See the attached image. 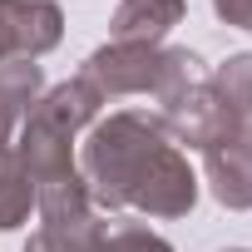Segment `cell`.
I'll return each instance as SVG.
<instances>
[{
  "label": "cell",
  "instance_id": "cell-1",
  "mask_svg": "<svg viewBox=\"0 0 252 252\" xmlns=\"http://www.w3.org/2000/svg\"><path fill=\"white\" fill-rule=\"evenodd\" d=\"M79 178L99 208H144L154 218H183L198 203V178L173 149L163 119L139 109L94 124L79 154Z\"/></svg>",
  "mask_w": 252,
  "mask_h": 252
},
{
  "label": "cell",
  "instance_id": "cell-2",
  "mask_svg": "<svg viewBox=\"0 0 252 252\" xmlns=\"http://www.w3.org/2000/svg\"><path fill=\"white\" fill-rule=\"evenodd\" d=\"M104 99L114 94H158L173 104L188 84H198V55L193 50H158V45H104L79 69Z\"/></svg>",
  "mask_w": 252,
  "mask_h": 252
},
{
  "label": "cell",
  "instance_id": "cell-3",
  "mask_svg": "<svg viewBox=\"0 0 252 252\" xmlns=\"http://www.w3.org/2000/svg\"><path fill=\"white\" fill-rule=\"evenodd\" d=\"M64 35V15L55 0H0V64L40 60Z\"/></svg>",
  "mask_w": 252,
  "mask_h": 252
},
{
  "label": "cell",
  "instance_id": "cell-4",
  "mask_svg": "<svg viewBox=\"0 0 252 252\" xmlns=\"http://www.w3.org/2000/svg\"><path fill=\"white\" fill-rule=\"evenodd\" d=\"M208 178L222 208H252V124H237L222 144L208 149Z\"/></svg>",
  "mask_w": 252,
  "mask_h": 252
},
{
  "label": "cell",
  "instance_id": "cell-5",
  "mask_svg": "<svg viewBox=\"0 0 252 252\" xmlns=\"http://www.w3.org/2000/svg\"><path fill=\"white\" fill-rule=\"evenodd\" d=\"M178 20H183V0H119L109 30L119 45H158Z\"/></svg>",
  "mask_w": 252,
  "mask_h": 252
},
{
  "label": "cell",
  "instance_id": "cell-6",
  "mask_svg": "<svg viewBox=\"0 0 252 252\" xmlns=\"http://www.w3.org/2000/svg\"><path fill=\"white\" fill-rule=\"evenodd\" d=\"M40 84H45V74H40L35 60H5L0 64V144L10 139L15 124H25V114L40 99Z\"/></svg>",
  "mask_w": 252,
  "mask_h": 252
},
{
  "label": "cell",
  "instance_id": "cell-7",
  "mask_svg": "<svg viewBox=\"0 0 252 252\" xmlns=\"http://www.w3.org/2000/svg\"><path fill=\"white\" fill-rule=\"evenodd\" d=\"M35 208V183L10 144H0V227H20Z\"/></svg>",
  "mask_w": 252,
  "mask_h": 252
},
{
  "label": "cell",
  "instance_id": "cell-8",
  "mask_svg": "<svg viewBox=\"0 0 252 252\" xmlns=\"http://www.w3.org/2000/svg\"><path fill=\"white\" fill-rule=\"evenodd\" d=\"M25 252H104V222H69V227H40Z\"/></svg>",
  "mask_w": 252,
  "mask_h": 252
},
{
  "label": "cell",
  "instance_id": "cell-9",
  "mask_svg": "<svg viewBox=\"0 0 252 252\" xmlns=\"http://www.w3.org/2000/svg\"><path fill=\"white\" fill-rule=\"evenodd\" d=\"M213 89L222 94V104H227L237 119H252V55L222 60V69L213 74Z\"/></svg>",
  "mask_w": 252,
  "mask_h": 252
},
{
  "label": "cell",
  "instance_id": "cell-10",
  "mask_svg": "<svg viewBox=\"0 0 252 252\" xmlns=\"http://www.w3.org/2000/svg\"><path fill=\"white\" fill-rule=\"evenodd\" d=\"M104 252H173V247L144 222H114L104 227Z\"/></svg>",
  "mask_w": 252,
  "mask_h": 252
},
{
  "label": "cell",
  "instance_id": "cell-11",
  "mask_svg": "<svg viewBox=\"0 0 252 252\" xmlns=\"http://www.w3.org/2000/svg\"><path fill=\"white\" fill-rule=\"evenodd\" d=\"M213 10H218V20H227L237 30H252V0H213Z\"/></svg>",
  "mask_w": 252,
  "mask_h": 252
},
{
  "label": "cell",
  "instance_id": "cell-12",
  "mask_svg": "<svg viewBox=\"0 0 252 252\" xmlns=\"http://www.w3.org/2000/svg\"><path fill=\"white\" fill-rule=\"evenodd\" d=\"M227 252H247V247H227Z\"/></svg>",
  "mask_w": 252,
  "mask_h": 252
}]
</instances>
